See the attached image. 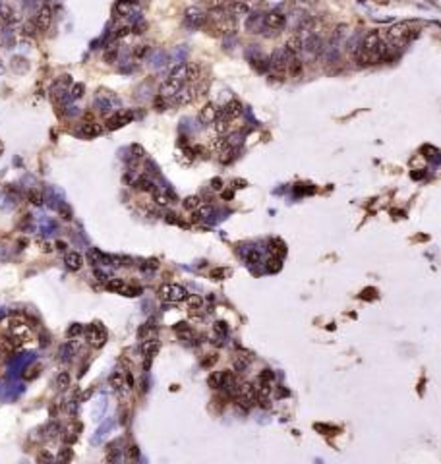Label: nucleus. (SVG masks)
<instances>
[{"label":"nucleus","mask_w":441,"mask_h":464,"mask_svg":"<svg viewBox=\"0 0 441 464\" xmlns=\"http://www.w3.org/2000/svg\"><path fill=\"white\" fill-rule=\"evenodd\" d=\"M140 341H149V339H157V325L153 321L143 323L140 327V333H138Z\"/></svg>","instance_id":"dca6fc26"},{"label":"nucleus","mask_w":441,"mask_h":464,"mask_svg":"<svg viewBox=\"0 0 441 464\" xmlns=\"http://www.w3.org/2000/svg\"><path fill=\"white\" fill-rule=\"evenodd\" d=\"M41 250L45 252V254H49V252H53V244H49V242H43L41 244Z\"/></svg>","instance_id":"de8ad7c7"},{"label":"nucleus","mask_w":441,"mask_h":464,"mask_svg":"<svg viewBox=\"0 0 441 464\" xmlns=\"http://www.w3.org/2000/svg\"><path fill=\"white\" fill-rule=\"evenodd\" d=\"M224 12H226L230 18H240V16H248V14H250V6H248L244 0H230V2L224 6Z\"/></svg>","instance_id":"9d476101"},{"label":"nucleus","mask_w":441,"mask_h":464,"mask_svg":"<svg viewBox=\"0 0 441 464\" xmlns=\"http://www.w3.org/2000/svg\"><path fill=\"white\" fill-rule=\"evenodd\" d=\"M186 21L192 27H203L207 23V16L201 12L200 8H190V10H186Z\"/></svg>","instance_id":"9b49d317"},{"label":"nucleus","mask_w":441,"mask_h":464,"mask_svg":"<svg viewBox=\"0 0 441 464\" xmlns=\"http://www.w3.org/2000/svg\"><path fill=\"white\" fill-rule=\"evenodd\" d=\"M147 52H149V47H147V45H138V47L134 49V56H136V58H143Z\"/></svg>","instance_id":"4c0bfd02"},{"label":"nucleus","mask_w":441,"mask_h":464,"mask_svg":"<svg viewBox=\"0 0 441 464\" xmlns=\"http://www.w3.org/2000/svg\"><path fill=\"white\" fill-rule=\"evenodd\" d=\"M109 383H110V387L114 389V391H124V389H128L126 387V373L124 371H114L110 377H109Z\"/></svg>","instance_id":"412c9836"},{"label":"nucleus","mask_w":441,"mask_h":464,"mask_svg":"<svg viewBox=\"0 0 441 464\" xmlns=\"http://www.w3.org/2000/svg\"><path fill=\"white\" fill-rule=\"evenodd\" d=\"M153 198H155V203L161 205V207H168L170 203L174 202V196H172L168 190H155V192H153Z\"/></svg>","instance_id":"f3484780"},{"label":"nucleus","mask_w":441,"mask_h":464,"mask_svg":"<svg viewBox=\"0 0 441 464\" xmlns=\"http://www.w3.org/2000/svg\"><path fill=\"white\" fill-rule=\"evenodd\" d=\"M267 269H269V271H279V269H281V259H269Z\"/></svg>","instance_id":"79ce46f5"},{"label":"nucleus","mask_w":441,"mask_h":464,"mask_svg":"<svg viewBox=\"0 0 441 464\" xmlns=\"http://www.w3.org/2000/svg\"><path fill=\"white\" fill-rule=\"evenodd\" d=\"M18 344H20L18 339L10 341V339H6V337H0V354H2V356H10V354L16 350Z\"/></svg>","instance_id":"4be33fe9"},{"label":"nucleus","mask_w":441,"mask_h":464,"mask_svg":"<svg viewBox=\"0 0 441 464\" xmlns=\"http://www.w3.org/2000/svg\"><path fill=\"white\" fill-rule=\"evenodd\" d=\"M138 455H140L138 447H136V445H130V447H128V459H138Z\"/></svg>","instance_id":"37998d69"},{"label":"nucleus","mask_w":441,"mask_h":464,"mask_svg":"<svg viewBox=\"0 0 441 464\" xmlns=\"http://www.w3.org/2000/svg\"><path fill=\"white\" fill-rule=\"evenodd\" d=\"M186 302H188L192 311H201V308H203V298H201L200 294H188Z\"/></svg>","instance_id":"a878e982"},{"label":"nucleus","mask_w":441,"mask_h":464,"mask_svg":"<svg viewBox=\"0 0 441 464\" xmlns=\"http://www.w3.org/2000/svg\"><path fill=\"white\" fill-rule=\"evenodd\" d=\"M116 54H118V49H116V47H112V49H109V51L105 52V60L112 62L114 58H116Z\"/></svg>","instance_id":"ea45409f"},{"label":"nucleus","mask_w":441,"mask_h":464,"mask_svg":"<svg viewBox=\"0 0 441 464\" xmlns=\"http://www.w3.org/2000/svg\"><path fill=\"white\" fill-rule=\"evenodd\" d=\"M80 132H81V136H85V138H97V136H101V132H103V126L97 124L95 120H87L81 126Z\"/></svg>","instance_id":"ddd939ff"},{"label":"nucleus","mask_w":441,"mask_h":464,"mask_svg":"<svg viewBox=\"0 0 441 464\" xmlns=\"http://www.w3.org/2000/svg\"><path fill=\"white\" fill-rule=\"evenodd\" d=\"M8 327H10V333L14 335V339H18L20 343L27 341V339H29V335H31V329H29L27 321H25L23 317H20V315H14V317H10Z\"/></svg>","instance_id":"20e7f679"},{"label":"nucleus","mask_w":441,"mask_h":464,"mask_svg":"<svg viewBox=\"0 0 441 464\" xmlns=\"http://www.w3.org/2000/svg\"><path fill=\"white\" fill-rule=\"evenodd\" d=\"M83 91H85L83 83H76V85L72 87V97H74V99H80L81 95H83Z\"/></svg>","instance_id":"58836bf2"},{"label":"nucleus","mask_w":441,"mask_h":464,"mask_svg":"<svg viewBox=\"0 0 441 464\" xmlns=\"http://www.w3.org/2000/svg\"><path fill=\"white\" fill-rule=\"evenodd\" d=\"M416 33H418V27H416L414 23H410V21H401V23H395L393 27H389V31H387V41H389L391 47H401V45H406Z\"/></svg>","instance_id":"f257e3e1"},{"label":"nucleus","mask_w":441,"mask_h":464,"mask_svg":"<svg viewBox=\"0 0 441 464\" xmlns=\"http://www.w3.org/2000/svg\"><path fill=\"white\" fill-rule=\"evenodd\" d=\"M51 23H53V8L49 4H45V6H41L37 16H35V27L39 31H47L51 27Z\"/></svg>","instance_id":"6e6552de"},{"label":"nucleus","mask_w":441,"mask_h":464,"mask_svg":"<svg viewBox=\"0 0 441 464\" xmlns=\"http://www.w3.org/2000/svg\"><path fill=\"white\" fill-rule=\"evenodd\" d=\"M56 248H58L60 252H66V248H68V244H66V242H62V240H58V242H56Z\"/></svg>","instance_id":"3c124183"},{"label":"nucleus","mask_w":441,"mask_h":464,"mask_svg":"<svg viewBox=\"0 0 441 464\" xmlns=\"http://www.w3.org/2000/svg\"><path fill=\"white\" fill-rule=\"evenodd\" d=\"M58 459H60V461H70V459H72V451H70V449H62Z\"/></svg>","instance_id":"c03bdc74"},{"label":"nucleus","mask_w":441,"mask_h":464,"mask_svg":"<svg viewBox=\"0 0 441 464\" xmlns=\"http://www.w3.org/2000/svg\"><path fill=\"white\" fill-rule=\"evenodd\" d=\"M70 383H72L70 373H68V371H60L58 377H56V387H58V391H66V389L70 387Z\"/></svg>","instance_id":"bb28decb"},{"label":"nucleus","mask_w":441,"mask_h":464,"mask_svg":"<svg viewBox=\"0 0 441 464\" xmlns=\"http://www.w3.org/2000/svg\"><path fill=\"white\" fill-rule=\"evenodd\" d=\"M136 186H138L140 190H143V192H155V184H153L151 178H147V176H141L140 180L136 182Z\"/></svg>","instance_id":"473e14b6"},{"label":"nucleus","mask_w":441,"mask_h":464,"mask_svg":"<svg viewBox=\"0 0 441 464\" xmlns=\"http://www.w3.org/2000/svg\"><path fill=\"white\" fill-rule=\"evenodd\" d=\"M74 354H76V343H74V341L66 343V344H64V346L60 348V358H64V360L72 358Z\"/></svg>","instance_id":"cd10ccee"},{"label":"nucleus","mask_w":441,"mask_h":464,"mask_svg":"<svg viewBox=\"0 0 441 464\" xmlns=\"http://www.w3.org/2000/svg\"><path fill=\"white\" fill-rule=\"evenodd\" d=\"M248 261H250V263H258V261H260V254H258V252H250V256H248Z\"/></svg>","instance_id":"49530a36"},{"label":"nucleus","mask_w":441,"mask_h":464,"mask_svg":"<svg viewBox=\"0 0 441 464\" xmlns=\"http://www.w3.org/2000/svg\"><path fill=\"white\" fill-rule=\"evenodd\" d=\"M64 263H66V267H68L70 271H80L81 265H83V258H81V254H78V252H68L66 258H64Z\"/></svg>","instance_id":"4468645a"},{"label":"nucleus","mask_w":441,"mask_h":464,"mask_svg":"<svg viewBox=\"0 0 441 464\" xmlns=\"http://www.w3.org/2000/svg\"><path fill=\"white\" fill-rule=\"evenodd\" d=\"M174 331L178 333V337H182V339H188V341L194 337V331H192V327H190V325H188L186 321L176 323V325H174Z\"/></svg>","instance_id":"393cba45"},{"label":"nucleus","mask_w":441,"mask_h":464,"mask_svg":"<svg viewBox=\"0 0 441 464\" xmlns=\"http://www.w3.org/2000/svg\"><path fill=\"white\" fill-rule=\"evenodd\" d=\"M273 381H275V373L271 369H261V373L258 375V383L273 385Z\"/></svg>","instance_id":"c85d7f7f"},{"label":"nucleus","mask_w":441,"mask_h":464,"mask_svg":"<svg viewBox=\"0 0 441 464\" xmlns=\"http://www.w3.org/2000/svg\"><path fill=\"white\" fill-rule=\"evenodd\" d=\"M37 461H39V463H45V461H47V463H51V461H55V457H53L49 451H43L39 457H37Z\"/></svg>","instance_id":"a19ab883"},{"label":"nucleus","mask_w":441,"mask_h":464,"mask_svg":"<svg viewBox=\"0 0 441 464\" xmlns=\"http://www.w3.org/2000/svg\"><path fill=\"white\" fill-rule=\"evenodd\" d=\"M213 122H215V132H217L219 136H224V134L230 130V120H228L224 114H220V116L217 114V118Z\"/></svg>","instance_id":"b1692460"},{"label":"nucleus","mask_w":441,"mask_h":464,"mask_svg":"<svg viewBox=\"0 0 441 464\" xmlns=\"http://www.w3.org/2000/svg\"><path fill=\"white\" fill-rule=\"evenodd\" d=\"M284 23H286V16L284 14H281V12H269V14L263 16L261 27L265 31H269V33H277V31H281L282 27H284Z\"/></svg>","instance_id":"39448f33"},{"label":"nucleus","mask_w":441,"mask_h":464,"mask_svg":"<svg viewBox=\"0 0 441 464\" xmlns=\"http://www.w3.org/2000/svg\"><path fill=\"white\" fill-rule=\"evenodd\" d=\"M138 0H118L114 6V18H126L134 12Z\"/></svg>","instance_id":"f8f14e48"},{"label":"nucleus","mask_w":441,"mask_h":464,"mask_svg":"<svg viewBox=\"0 0 441 464\" xmlns=\"http://www.w3.org/2000/svg\"><path fill=\"white\" fill-rule=\"evenodd\" d=\"M226 4H228V0H205V6L209 10H224Z\"/></svg>","instance_id":"c9c22d12"},{"label":"nucleus","mask_w":441,"mask_h":464,"mask_svg":"<svg viewBox=\"0 0 441 464\" xmlns=\"http://www.w3.org/2000/svg\"><path fill=\"white\" fill-rule=\"evenodd\" d=\"M201 207H203V202H201L200 196H190V198H186V200H184V209H186V211H190V213L200 211Z\"/></svg>","instance_id":"5701e85b"},{"label":"nucleus","mask_w":441,"mask_h":464,"mask_svg":"<svg viewBox=\"0 0 441 464\" xmlns=\"http://www.w3.org/2000/svg\"><path fill=\"white\" fill-rule=\"evenodd\" d=\"M220 381H222L220 371H213V373L207 377V385H209L211 389H220Z\"/></svg>","instance_id":"72a5a7b5"},{"label":"nucleus","mask_w":441,"mask_h":464,"mask_svg":"<svg viewBox=\"0 0 441 464\" xmlns=\"http://www.w3.org/2000/svg\"><path fill=\"white\" fill-rule=\"evenodd\" d=\"M134 120V114H132V110H120V112H116V114H112L109 120H107V130H120V128H124L126 124H130V122Z\"/></svg>","instance_id":"0eeeda50"},{"label":"nucleus","mask_w":441,"mask_h":464,"mask_svg":"<svg viewBox=\"0 0 441 464\" xmlns=\"http://www.w3.org/2000/svg\"><path fill=\"white\" fill-rule=\"evenodd\" d=\"M141 352L143 356H147L149 360L159 352V341L157 339H149V341H141Z\"/></svg>","instance_id":"6ab92c4d"},{"label":"nucleus","mask_w":441,"mask_h":464,"mask_svg":"<svg viewBox=\"0 0 441 464\" xmlns=\"http://www.w3.org/2000/svg\"><path fill=\"white\" fill-rule=\"evenodd\" d=\"M220 114H224L228 120H234V118H238L242 114V104L238 101H230L224 108H222V112Z\"/></svg>","instance_id":"a211bd4d"},{"label":"nucleus","mask_w":441,"mask_h":464,"mask_svg":"<svg viewBox=\"0 0 441 464\" xmlns=\"http://www.w3.org/2000/svg\"><path fill=\"white\" fill-rule=\"evenodd\" d=\"M60 215H64V219H66V221H70V219H72V211H70L68 207H60Z\"/></svg>","instance_id":"a18cd8bd"},{"label":"nucleus","mask_w":441,"mask_h":464,"mask_svg":"<svg viewBox=\"0 0 441 464\" xmlns=\"http://www.w3.org/2000/svg\"><path fill=\"white\" fill-rule=\"evenodd\" d=\"M0 21H2L4 25H12V23L18 21V14H16L10 6L2 4V6H0Z\"/></svg>","instance_id":"aec40b11"},{"label":"nucleus","mask_w":441,"mask_h":464,"mask_svg":"<svg viewBox=\"0 0 441 464\" xmlns=\"http://www.w3.org/2000/svg\"><path fill=\"white\" fill-rule=\"evenodd\" d=\"M236 403L244 410H250L256 404V385L250 383V381L236 385Z\"/></svg>","instance_id":"7ed1b4c3"},{"label":"nucleus","mask_w":441,"mask_h":464,"mask_svg":"<svg viewBox=\"0 0 441 464\" xmlns=\"http://www.w3.org/2000/svg\"><path fill=\"white\" fill-rule=\"evenodd\" d=\"M215 362H217V356L213 354V358H207V360L203 362V365H213V363H215Z\"/></svg>","instance_id":"8fccbe9b"},{"label":"nucleus","mask_w":441,"mask_h":464,"mask_svg":"<svg viewBox=\"0 0 441 464\" xmlns=\"http://www.w3.org/2000/svg\"><path fill=\"white\" fill-rule=\"evenodd\" d=\"M248 363H250V358H246V356H238V358L234 360V371H236V373H242V371L248 367Z\"/></svg>","instance_id":"f704fd0d"},{"label":"nucleus","mask_w":441,"mask_h":464,"mask_svg":"<svg viewBox=\"0 0 441 464\" xmlns=\"http://www.w3.org/2000/svg\"><path fill=\"white\" fill-rule=\"evenodd\" d=\"M217 114H219V110H217V106L213 104V103H207L203 108H201L200 112V120L203 122V124H211V122L217 118Z\"/></svg>","instance_id":"2eb2a0df"},{"label":"nucleus","mask_w":441,"mask_h":464,"mask_svg":"<svg viewBox=\"0 0 441 464\" xmlns=\"http://www.w3.org/2000/svg\"><path fill=\"white\" fill-rule=\"evenodd\" d=\"M107 290L109 292H114V294H124V296H136V288L128 286V284L120 281V279H109L107 281Z\"/></svg>","instance_id":"1a4fd4ad"},{"label":"nucleus","mask_w":441,"mask_h":464,"mask_svg":"<svg viewBox=\"0 0 441 464\" xmlns=\"http://www.w3.org/2000/svg\"><path fill=\"white\" fill-rule=\"evenodd\" d=\"M226 333H228V325H226V321H215L213 323V335H215L217 339H222Z\"/></svg>","instance_id":"7c9ffc66"},{"label":"nucleus","mask_w":441,"mask_h":464,"mask_svg":"<svg viewBox=\"0 0 441 464\" xmlns=\"http://www.w3.org/2000/svg\"><path fill=\"white\" fill-rule=\"evenodd\" d=\"M27 200H29V203H33V205H43V192L37 190V188H31V190L27 192Z\"/></svg>","instance_id":"c756f323"},{"label":"nucleus","mask_w":441,"mask_h":464,"mask_svg":"<svg viewBox=\"0 0 441 464\" xmlns=\"http://www.w3.org/2000/svg\"><path fill=\"white\" fill-rule=\"evenodd\" d=\"M226 277H228V269H224V267H215L209 271V279H213V281H222Z\"/></svg>","instance_id":"2f4dec72"},{"label":"nucleus","mask_w":441,"mask_h":464,"mask_svg":"<svg viewBox=\"0 0 441 464\" xmlns=\"http://www.w3.org/2000/svg\"><path fill=\"white\" fill-rule=\"evenodd\" d=\"M85 337H87V341H89V344H91L93 348H101L103 344L107 343V331H105V327L99 325V323L89 325V327L85 329Z\"/></svg>","instance_id":"423d86ee"},{"label":"nucleus","mask_w":441,"mask_h":464,"mask_svg":"<svg viewBox=\"0 0 441 464\" xmlns=\"http://www.w3.org/2000/svg\"><path fill=\"white\" fill-rule=\"evenodd\" d=\"M81 333H83V327H81L80 323H74V325H70V329H68V337H70V339L78 337Z\"/></svg>","instance_id":"e433bc0d"},{"label":"nucleus","mask_w":441,"mask_h":464,"mask_svg":"<svg viewBox=\"0 0 441 464\" xmlns=\"http://www.w3.org/2000/svg\"><path fill=\"white\" fill-rule=\"evenodd\" d=\"M159 298L168 304L184 302L188 298V290L180 284H163L159 288Z\"/></svg>","instance_id":"f03ea898"},{"label":"nucleus","mask_w":441,"mask_h":464,"mask_svg":"<svg viewBox=\"0 0 441 464\" xmlns=\"http://www.w3.org/2000/svg\"><path fill=\"white\" fill-rule=\"evenodd\" d=\"M132 151H134V153H136V155H134V157H138V159H140L141 155H143V149H141L140 145H134V147H132Z\"/></svg>","instance_id":"09e8293b"}]
</instances>
